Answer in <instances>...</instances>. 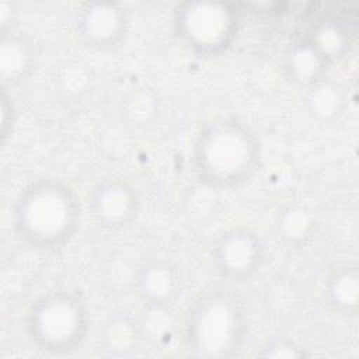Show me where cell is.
Segmentation results:
<instances>
[{
	"label": "cell",
	"mask_w": 359,
	"mask_h": 359,
	"mask_svg": "<svg viewBox=\"0 0 359 359\" xmlns=\"http://www.w3.org/2000/svg\"><path fill=\"white\" fill-rule=\"evenodd\" d=\"M331 60L311 38H307L290 45L285 55L283 69L292 83L309 90L327 79Z\"/></svg>",
	"instance_id": "11"
},
{
	"label": "cell",
	"mask_w": 359,
	"mask_h": 359,
	"mask_svg": "<svg viewBox=\"0 0 359 359\" xmlns=\"http://www.w3.org/2000/svg\"><path fill=\"white\" fill-rule=\"evenodd\" d=\"M307 102L313 115L321 119H330L341 112L344 97L337 84L324 79L309 88Z\"/></svg>",
	"instance_id": "13"
},
{
	"label": "cell",
	"mask_w": 359,
	"mask_h": 359,
	"mask_svg": "<svg viewBox=\"0 0 359 359\" xmlns=\"http://www.w3.org/2000/svg\"><path fill=\"white\" fill-rule=\"evenodd\" d=\"M258 356L264 358H299L304 356V352L287 339H275L262 348Z\"/></svg>",
	"instance_id": "15"
},
{
	"label": "cell",
	"mask_w": 359,
	"mask_h": 359,
	"mask_svg": "<svg viewBox=\"0 0 359 359\" xmlns=\"http://www.w3.org/2000/svg\"><path fill=\"white\" fill-rule=\"evenodd\" d=\"M266 261L262 237L247 226H230L222 230L210 245V262L224 282L244 283L252 279Z\"/></svg>",
	"instance_id": "6"
},
{
	"label": "cell",
	"mask_w": 359,
	"mask_h": 359,
	"mask_svg": "<svg viewBox=\"0 0 359 359\" xmlns=\"http://www.w3.org/2000/svg\"><path fill=\"white\" fill-rule=\"evenodd\" d=\"M324 300L344 317H356L359 306V268L356 264L337 266L324 283Z\"/></svg>",
	"instance_id": "12"
},
{
	"label": "cell",
	"mask_w": 359,
	"mask_h": 359,
	"mask_svg": "<svg viewBox=\"0 0 359 359\" xmlns=\"http://www.w3.org/2000/svg\"><path fill=\"white\" fill-rule=\"evenodd\" d=\"M38 52L34 41L13 27L1 29L0 77L1 88L13 90L25 83L36 67Z\"/></svg>",
	"instance_id": "10"
},
{
	"label": "cell",
	"mask_w": 359,
	"mask_h": 359,
	"mask_svg": "<svg viewBox=\"0 0 359 359\" xmlns=\"http://www.w3.org/2000/svg\"><path fill=\"white\" fill-rule=\"evenodd\" d=\"M240 13L231 3L184 1L172 13L175 38L198 57H217L233 45Z\"/></svg>",
	"instance_id": "5"
},
{
	"label": "cell",
	"mask_w": 359,
	"mask_h": 359,
	"mask_svg": "<svg viewBox=\"0 0 359 359\" xmlns=\"http://www.w3.org/2000/svg\"><path fill=\"white\" fill-rule=\"evenodd\" d=\"M314 220L304 208H287L279 222V230L292 244H302L310 237Z\"/></svg>",
	"instance_id": "14"
},
{
	"label": "cell",
	"mask_w": 359,
	"mask_h": 359,
	"mask_svg": "<svg viewBox=\"0 0 359 359\" xmlns=\"http://www.w3.org/2000/svg\"><path fill=\"white\" fill-rule=\"evenodd\" d=\"M248 335L244 299L231 286L203 289L184 317V344L189 355L206 359L237 356Z\"/></svg>",
	"instance_id": "3"
},
{
	"label": "cell",
	"mask_w": 359,
	"mask_h": 359,
	"mask_svg": "<svg viewBox=\"0 0 359 359\" xmlns=\"http://www.w3.org/2000/svg\"><path fill=\"white\" fill-rule=\"evenodd\" d=\"M86 300L69 289H53L32 300L24 317L31 345L46 355L65 356L80 349L90 334Z\"/></svg>",
	"instance_id": "4"
},
{
	"label": "cell",
	"mask_w": 359,
	"mask_h": 359,
	"mask_svg": "<svg viewBox=\"0 0 359 359\" xmlns=\"http://www.w3.org/2000/svg\"><path fill=\"white\" fill-rule=\"evenodd\" d=\"M73 24L84 46L95 52H114L128 38L130 14L119 1H86L77 7Z\"/></svg>",
	"instance_id": "7"
},
{
	"label": "cell",
	"mask_w": 359,
	"mask_h": 359,
	"mask_svg": "<svg viewBox=\"0 0 359 359\" xmlns=\"http://www.w3.org/2000/svg\"><path fill=\"white\" fill-rule=\"evenodd\" d=\"M261 158L258 135L233 116L203 123L191 146V164L198 181L219 191L243 187L257 172Z\"/></svg>",
	"instance_id": "2"
},
{
	"label": "cell",
	"mask_w": 359,
	"mask_h": 359,
	"mask_svg": "<svg viewBox=\"0 0 359 359\" xmlns=\"http://www.w3.org/2000/svg\"><path fill=\"white\" fill-rule=\"evenodd\" d=\"M133 289L147 309L168 310L181 296L182 278L172 262L163 258L150 259L137 269Z\"/></svg>",
	"instance_id": "9"
},
{
	"label": "cell",
	"mask_w": 359,
	"mask_h": 359,
	"mask_svg": "<svg viewBox=\"0 0 359 359\" xmlns=\"http://www.w3.org/2000/svg\"><path fill=\"white\" fill-rule=\"evenodd\" d=\"M87 210L94 224L105 231H121L139 216L140 195L122 177L100 180L88 194Z\"/></svg>",
	"instance_id": "8"
},
{
	"label": "cell",
	"mask_w": 359,
	"mask_h": 359,
	"mask_svg": "<svg viewBox=\"0 0 359 359\" xmlns=\"http://www.w3.org/2000/svg\"><path fill=\"white\" fill-rule=\"evenodd\" d=\"M83 215V203L70 184L42 177L17 194L11 206V226L15 237L31 250L56 252L76 237Z\"/></svg>",
	"instance_id": "1"
}]
</instances>
